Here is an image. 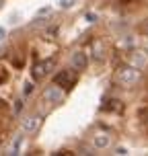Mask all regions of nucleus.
I'll use <instances>...</instances> for the list:
<instances>
[{
    "instance_id": "nucleus-1",
    "label": "nucleus",
    "mask_w": 148,
    "mask_h": 156,
    "mask_svg": "<svg viewBox=\"0 0 148 156\" xmlns=\"http://www.w3.org/2000/svg\"><path fill=\"white\" fill-rule=\"evenodd\" d=\"M140 78V70L138 68H134V66H124V68H119L117 70V80L121 82V84H134L136 80Z\"/></svg>"
},
{
    "instance_id": "nucleus-2",
    "label": "nucleus",
    "mask_w": 148,
    "mask_h": 156,
    "mask_svg": "<svg viewBox=\"0 0 148 156\" xmlns=\"http://www.w3.org/2000/svg\"><path fill=\"white\" fill-rule=\"evenodd\" d=\"M54 68H56V60H54V58H47V60H43V62L35 64V68H33V80H41V78H45Z\"/></svg>"
},
{
    "instance_id": "nucleus-3",
    "label": "nucleus",
    "mask_w": 148,
    "mask_h": 156,
    "mask_svg": "<svg viewBox=\"0 0 148 156\" xmlns=\"http://www.w3.org/2000/svg\"><path fill=\"white\" fill-rule=\"evenodd\" d=\"M74 82H76V74L72 70H62L60 74H56V78H54V84L64 88V90H70Z\"/></svg>"
},
{
    "instance_id": "nucleus-4",
    "label": "nucleus",
    "mask_w": 148,
    "mask_h": 156,
    "mask_svg": "<svg viewBox=\"0 0 148 156\" xmlns=\"http://www.w3.org/2000/svg\"><path fill=\"white\" fill-rule=\"evenodd\" d=\"M62 97H64V93L60 90V86H49L45 90V94H43V99H45L47 103H58V101H62Z\"/></svg>"
},
{
    "instance_id": "nucleus-5",
    "label": "nucleus",
    "mask_w": 148,
    "mask_h": 156,
    "mask_svg": "<svg viewBox=\"0 0 148 156\" xmlns=\"http://www.w3.org/2000/svg\"><path fill=\"white\" fill-rule=\"evenodd\" d=\"M93 144H95V148H99V150H105L107 146L111 144V138L107 136V133H97L93 138Z\"/></svg>"
},
{
    "instance_id": "nucleus-6",
    "label": "nucleus",
    "mask_w": 148,
    "mask_h": 156,
    "mask_svg": "<svg viewBox=\"0 0 148 156\" xmlns=\"http://www.w3.org/2000/svg\"><path fill=\"white\" fill-rule=\"evenodd\" d=\"M85 66H86V54L76 51V54L72 55V68H74V70H82Z\"/></svg>"
},
{
    "instance_id": "nucleus-7",
    "label": "nucleus",
    "mask_w": 148,
    "mask_h": 156,
    "mask_svg": "<svg viewBox=\"0 0 148 156\" xmlns=\"http://www.w3.org/2000/svg\"><path fill=\"white\" fill-rule=\"evenodd\" d=\"M39 121H41V119H39L37 115H31V117H27V121H25V132H35V129H37V125H39Z\"/></svg>"
},
{
    "instance_id": "nucleus-8",
    "label": "nucleus",
    "mask_w": 148,
    "mask_h": 156,
    "mask_svg": "<svg viewBox=\"0 0 148 156\" xmlns=\"http://www.w3.org/2000/svg\"><path fill=\"white\" fill-rule=\"evenodd\" d=\"M144 64H146V58H144L142 54H134L132 55V66H134V68L142 70V68H144Z\"/></svg>"
},
{
    "instance_id": "nucleus-9",
    "label": "nucleus",
    "mask_w": 148,
    "mask_h": 156,
    "mask_svg": "<svg viewBox=\"0 0 148 156\" xmlns=\"http://www.w3.org/2000/svg\"><path fill=\"white\" fill-rule=\"evenodd\" d=\"M107 109H115V111H124V105H119L117 101H111V105H107Z\"/></svg>"
},
{
    "instance_id": "nucleus-10",
    "label": "nucleus",
    "mask_w": 148,
    "mask_h": 156,
    "mask_svg": "<svg viewBox=\"0 0 148 156\" xmlns=\"http://www.w3.org/2000/svg\"><path fill=\"white\" fill-rule=\"evenodd\" d=\"M140 33H142V35H146V37H148V19H146V21H144V23L140 25Z\"/></svg>"
},
{
    "instance_id": "nucleus-11",
    "label": "nucleus",
    "mask_w": 148,
    "mask_h": 156,
    "mask_svg": "<svg viewBox=\"0 0 148 156\" xmlns=\"http://www.w3.org/2000/svg\"><path fill=\"white\" fill-rule=\"evenodd\" d=\"M60 2H62L64 8H68V6H72V4H74V0H60Z\"/></svg>"
},
{
    "instance_id": "nucleus-12",
    "label": "nucleus",
    "mask_w": 148,
    "mask_h": 156,
    "mask_svg": "<svg viewBox=\"0 0 148 156\" xmlns=\"http://www.w3.org/2000/svg\"><path fill=\"white\" fill-rule=\"evenodd\" d=\"M2 39H4V29L0 27V41H2Z\"/></svg>"
},
{
    "instance_id": "nucleus-13",
    "label": "nucleus",
    "mask_w": 148,
    "mask_h": 156,
    "mask_svg": "<svg viewBox=\"0 0 148 156\" xmlns=\"http://www.w3.org/2000/svg\"><path fill=\"white\" fill-rule=\"evenodd\" d=\"M2 2H4V0H0V6H2Z\"/></svg>"
}]
</instances>
